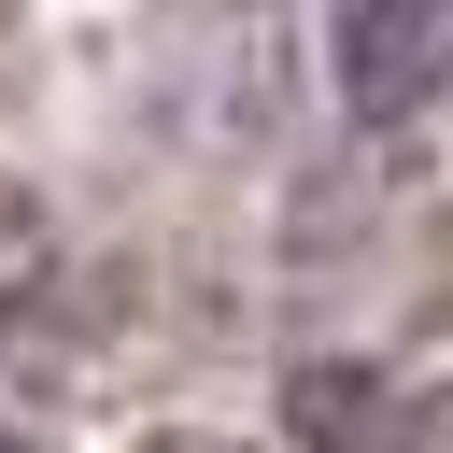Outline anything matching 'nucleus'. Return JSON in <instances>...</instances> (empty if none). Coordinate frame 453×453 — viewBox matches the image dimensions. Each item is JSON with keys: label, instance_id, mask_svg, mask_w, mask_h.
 <instances>
[{"label": "nucleus", "instance_id": "obj_1", "mask_svg": "<svg viewBox=\"0 0 453 453\" xmlns=\"http://www.w3.org/2000/svg\"><path fill=\"white\" fill-rule=\"evenodd\" d=\"M326 71L368 127H396L453 85V14L439 0H354V14H326Z\"/></svg>", "mask_w": 453, "mask_h": 453}, {"label": "nucleus", "instance_id": "obj_2", "mask_svg": "<svg viewBox=\"0 0 453 453\" xmlns=\"http://www.w3.org/2000/svg\"><path fill=\"white\" fill-rule=\"evenodd\" d=\"M283 439L297 453H425V396L382 382V368L311 354V368H283Z\"/></svg>", "mask_w": 453, "mask_h": 453}, {"label": "nucleus", "instance_id": "obj_3", "mask_svg": "<svg viewBox=\"0 0 453 453\" xmlns=\"http://www.w3.org/2000/svg\"><path fill=\"white\" fill-rule=\"evenodd\" d=\"M42 283H57V226H42L28 184H0V340L42 311Z\"/></svg>", "mask_w": 453, "mask_h": 453}, {"label": "nucleus", "instance_id": "obj_4", "mask_svg": "<svg viewBox=\"0 0 453 453\" xmlns=\"http://www.w3.org/2000/svg\"><path fill=\"white\" fill-rule=\"evenodd\" d=\"M127 453H255V439H226V425H142Z\"/></svg>", "mask_w": 453, "mask_h": 453}, {"label": "nucleus", "instance_id": "obj_5", "mask_svg": "<svg viewBox=\"0 0 453 453\" xmlns=\"http://www.w3.org/2000/svg\"><path fill=\"white\" fill-rule=\"evenodd\" d=\"M425 453H453V396H439V411H425Z\"/></svg>", "mask_w": 453, "mask_h": 453}, {"label": "nucleus", "instance_id": "obj_6", "mask_svg": "<svg viewBox=\"0 0 453 453\" xmlns=\"http://www.w3.org/2000/svg\"><path fill=\"white\" fill-rule=\"evenodd\" d=\"M0 453H28V439H14V425H0Z\"/></svg>", "mask_w": 453, "mask_h": 453}]
</instances>
